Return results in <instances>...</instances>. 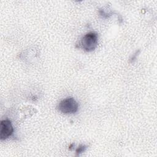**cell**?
Returning <instances> with one entry per match:
<instances>
[{
	"instance_id": "3",
	"label": "cell",
	"mask_w": 157,
	"mask_h": 157,
	"mask_svg": "<svg viewBox=\"0 0 157 157\" xmlns=\"http://www.w3.org/2000/svg\"><path fill=\"white\" fill-rule=\"evenodd\" d=\"M13 129L11 121L9 120H4L1 121L0 124V139L5 140L9 137L13 133Z\"/></svg>"
},
{
	"instance_id": "2",
	"label": "cell",
	"mask_w": 157,
	"mask_h": 157,
	"mask_svg": "<svg viewBox=\"0 0 157 157\" xmlns=\"http://www.w3.org/2000/svg\"><path fill=\"white\" fill-rule=\"evenodd\" d=\"M78 109L77 102L73 98H67L63 99L58 105L59 110L64 114L75 113Z\"/></svg>"
},
{
	"instance_id": "4",
	"label": "cell",
	"mask_w": 157,
	"mask_h": 157,
	"mask_svg": "<svg viewBox=\"0 0 157 157\" xmlns=\"http://www.w3.org/2000/svg\"><path fill=\"white\" fill-rule=\"evenodd\" d=\"M84 146H82V147H78L77 149V150H76V152L77 153H82V152H83L85 150H84Z\"/></svg>"
},
{
	"instance_id": "1",
	"label": "cell",
	"mask_w": 157,
	"mask_h": 157,
	"mask_svg": "<svg viewBox=\"0 0 157 157\" xmlns=\"http://www.w3.org/2000/svg\"><path fill=\"white\" fill-rule=\"evenodd\" d=\"M81 46L86 52L93 51L98 46V35L96 32L86 34L81 39Z\"/></svg>"
}]
</instances>
